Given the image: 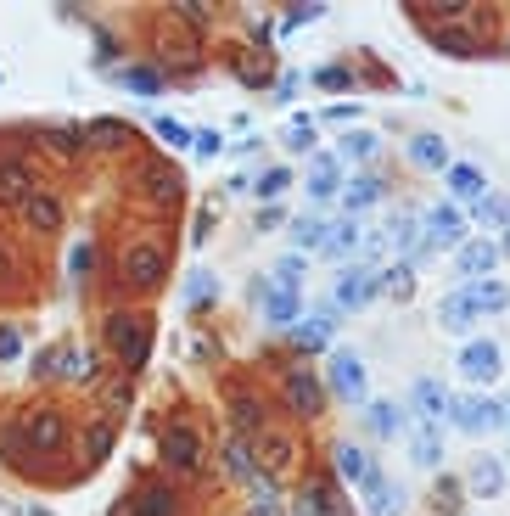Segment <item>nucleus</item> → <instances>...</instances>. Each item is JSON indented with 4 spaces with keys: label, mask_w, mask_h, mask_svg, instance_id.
Returning <instances> with one entry per match:
<instances>
[{
    "label": "nucleus",
    "mask_w": 510,
    "mask_h": 516,
    "mask_svg": "<svg viewBox=\"0 0 510 516\" xmlns=\"http://www.w3.org/2000/svg\"><path fill=\"white\" fill-rule=\"evenodd\" d=\"M432 505H438L443 516H460V483H454V477H438V488H432Z\"/></svg>",
    "instance_id": "3c124183"
},
{
    "label": "nucleus",
    "mask_w": 510,
    "mask_h": 516,
    "mask_svg": "<svg viewBox=\"0 0 510 516\" xmlns=\"http://www.w3.org/2000/svg\"><path fill=\"white\" fill-rule=\"evenodd\" d=\"M376 298V275L365 270H342L337 275V309H359V303Z\"/></svg>",
    "instance_id": "c85d7f7f"
},
{
    "label": "nucleus",
    "mask_w": 510,
    "mask_h": 516,
    "mask_svg": "<svg viewBox=\"0 0 510 516\" xmlns=\"http://www.w3.org/2000/svg\"><path fill=\"white\" fill-rule=\"evenodd\" d=\"M505 51H510V40H505Z\"/></svg>",
    "instance_id": "338daca9"
},
{
    "label": "nucleus",
    "mask_w": 510,
    "mask_h": 516,
    "mask_svg": "<svg viewBox=\"0 0 510 516\" xmlns=\"http://www.w3.org/2000/svg\"><path fill=\"white\" fill-rule=\"evenodd\" d=\"M12 359H23V326L0 320V365H12Z\"/></svg>",
    "instance_id": "8fccbe9b"
},
{
    "label": "nucleus",
    "mask_w": 510,
    "mask_h": 516,
    "mask_svg": "<svg viewBox=\"0 0 510 516\" xmlns=\"http://www.w3.org/2000/svg\"><path fill=\"white\" fill-rule=\"evenodd\" d=\"M331 197H342L337 158H326V152H314V158H309V202H331Z\"/></svg>",
    "instance_id": "aec40b11"
},
{
    "label": "nucleus",
    "mask_w": 510,
    "mask_h": 516,
    "mask_svg": "<svg viewBox=\"0 0 510 516\" xmlns=\"http://www.w3.org/2000/svg\"><path fill=\"white\" fill-rule=\"evenodd\" d=\"M326 219H320V214H309V219H298V225H292V242H298V247H326Z\"/></svg>",
    "instance_id": "a18cd8bd"
},
{
    "label": "nucleus",
    "mask_w": 510,
    "mask_h": 516,
    "mask_svg": "<svg viewBox=\"0 0 510 516\" xmlns=\"http://www.w3.org/2000/svg\"><path fill=\"white\" fill-rule=\"evenodd\" d=\"M426 34H432V45H438V51H449L454 62H471L482 51V45L471 40V34H460V29H426Z\"/></svg>",
    "instance_id": "a19ab883"
},
{
    "label": "nucleus",
    "mask_w": 510,
    "mask_h": 516,
    "mask_svg": "<svg viewBox=\"0 0 510 516\" xmlns=\"http://www.w3.org/2000/svg\"><path fill=\"white\" fill-rule=\"evenodd\" d=\"M331 472H337V483L365 488L370 477H376V466H370V455L359 444H337V449H331Z\"/></svg>",
    "instance_id": "a211bd4d"
},
{
    "label": "nucleus",
    "mask_w": 510,
    "mask_h": 516,
    "mask_svg": "<svg viewBox=\"0 0 510 516\" xmlns=\"http://www.w3.org/2000/svg\"><path fill=\"white\" fill-rule=\"evenodd\" d=\"M96 387H101V416H107V421H118V410H129V399H135L129 371H113L107 382H96Z\"/></svg>",
    "instance_id": "7c9ffc66"
},
{
    "label": "nucleus",
    "mask_w": 510,
    "mask_h": 516,
    "mask_svg": "<svg viewBox=\"0 0 510 516\" xmlns=\"http://www.w3.org/2000/svg\"><path fill=\"white\" fill-rule=\"evenodd\" d=\"M314 85H326V90H348V85H354V73L342 68V62H331V68L314 73Z\"/></svg>",
    "instance_id": "13d9d810"
},
{
    "label": "nucleus",
    "mask_w": 510,
    "mask_h": 516,
    "mask_svg": "<svg viewBox=\"0 0 510 516\" xmlns=\"http://www.w3.org/2000/svg\"><path fill=\"white\" fill-rule=\"evenodd\" d=\"M34 191H40V180H34V163L0 158V202H6V208H23Z\"/></svg>",
    "instance_id": "2eb2a0df"
},
{
    "label": "nucleus",
    "mask_w": 510,
    "mask_h": 516,
    "mask_svg": "<svg viewBox=\"0 0 510 516\" xmlns=\"http://www.w3.org/2000/svg\"><path fill=\"white\" fill-rule=\"evenodd\" d=\"M12 427H17L23 455H62V449H68V416H62L57 404H34V410H23Z\"/></svg>",
    "instance_id": "f257e3e1"
},
{
    "label": "nucleus",
    "mask_w": 510,
    "mask_h": 516,
    "mask_svg": "<svg viewBox=\"0 0 510 516\" xmlns=\"http://www.w3.org/2000/svg\"><path fill=\"white\" fill-rule=\"evenodd\" d=\"M225 472H230V477H241V483L258 472V449H253V438H230V444H225Z\"/></svg>",
    "instance_id": "4c0bfd02"
},
{
    "label": "nucleus",
    "mask_w": 510,
    "mask_h": 516,
    "mask_svg": "<svg viewBox=\"0 0 510 516\" xmlns=\"http://www.w3.org/2000/svg\"><path fill=\"white\" fill-rule=\"evenodd\" d=\"M359 242H365V236H359V225H354V219H337V225L326 230V247H320V253H326V258H348Z\"/></svg>",
    "instance_id": "ea45409f"
},
{
    "label": "nucleus",
    "mask_w": 510,
    "mask_h": 516,
    "mask_svg": "<svg viewBox=\"0 0 510 516\" xmlns=\"http://www.w3.org/2000/svg\"><path fill=\"white\" fill-rule=\"evenodd\" d=\"M253 449H258V472H270V477H286L292 466H298V438H292V432L264 427L253 438Z\"/></svg>",
    "instance_id": "9b49d317"
},
{
    "label": "nucleus",
    "mask_w": 510,
    "mask_h": 516,
    "mask_svg": "<svg viewBox=\"0 0 510 516\" xmlns=\"http://www.w3.org/2000/svg\"><path fill=\"white\" fill-rule=\"evenodd\" d=\"M410 163H421V169H443V174L454 169L443 135H415V141H410Z\"/></svg>",
    "instance_id": "2f4dec72"
},
{
    "label": "nucleus",
    "mask_w": 510,
    "mask_h": 516,
    "mask_svg": "<svg viewBox=\"0 0 510 516\" xmlns=\"http://www.w3.org/2000/svg\"><path fill=\"white\" fill-rule=\"evenodd\" d=\"M499 432H510V399H499Z\"/></svg>",
    "instance_id": "e2e57ef3"
},
{
    "label": "nucleus",
    "mask_w": 510,
    "mask_h": 516,
    "mask_svg": "<svg viewBox=\"0 0 510 516\" xmlns=\"http://www.w3.org/2000/svg\"><path fill=\"white\" fill-rule=\"evenodd\" d=\"M298 275H303V253H286L281 264H275V281H286V287H303Z\"/></svg>",
    "instance_id": "bf43d9fd"
},
{
    "label": "nucleus",
    "mask_w": 510,
    "mask_h": 516,
    "mask_svg": "<svg viewBox=\"0 0 510 516\" xmlns=\"http://www.w3.org/2000/svg\"><path fill=\"white\" fill-rule=\"evenodd\" d=\"M40 141L51 146L62 163H73L79 152H85V129H40Z\"/></svg>",
    "instance_id": "79ce46f5"
},
{
    "label": "nucleus",
    "mask_w": 510,
    "mask_h": 516,
    "mask_svg": "<svg viewBox=\"0 0 510 516\" xmlns=\"http://www.w3.org/2000/svg\"><path fill=\"white\" fill-rule=\"evenodd\" d=\"M449 191H454V208H460V202H466V208H482V202H488V180H482L471 163H454L449 169Z\"/></svg>",
    "instance_id": "b1692460"
},
{
    "label": "nucleus",
    "mask_w": 510,
    "mask_h": 516,
    "mask_svg": "<svg viewBox=\"0 0 510 516\" xmlns=\"http://www.w3.org/2000/svg\"><path fill=\"white\" fill-rule=\"evenodd\" d=\"M466 298H471V309H477V315H505V309H510V292L499 287V281H471Z\"/></svg>",
    "instance_id": "e433bc0d"
},
{
    "label": "nucleus",
    "mask_w": 510,
    "mask_h": 516,
    "mask_svg": "<svg viewBox=\"0 0 510 516\" xmlns=\"http://www.w3.org/2000/svg\"><path fill=\"white\" fill-rule=\"evenodd\" d=\"M174 12V23H185V29H208L213 17H208V6H197V0H180V6H169Z\"/></svg>",
    "instance_id": "864d4df0"
},
{
    "label": "nucleus",
    "mask_w": 510,
    "mask_h": 516,
    "mask_svg": "<svg viewBox=\"0 0 510 516\" xmlns=\"http://www.w3.org/2000/svg\"><path fill=\"white\" fill-rule=\"evenodd\" d=\"M0 275H12V253L6 247H0Z\"/></svg>",
    "instance_id": "0e129e2a"
},
{
    "label": "nucleus",
    "mask_w": 510,
    "mask_h": 516,
    "mask_svg": "<svg viewBox=\"0 0 510 516\" xmlns=\"http://www.w3.org/2000/svg\"><path fill=\"white\" fill-rule=\"evenodd\" d=\"M141 191L157 202V208H174V202H180V174H174L163 158H152V163H141Z\"/></svg>",
    "instance_id": "f3484780"
},
{
    "label": "nucleus",
    "mask_w": 510,
    "mask_h": 516,
    "mask_svg": "<svg viewBox=\"0 0 510 516\" xmlns=\"http://www.w3.org/2000/svg\"><path fill=\"white\" fill-rule=\"evenodd\" d=\"M286 146H292V152H314V124L309 118H292V124H286Z\"/></svg>",
    "instance_id": "5fc2aeb1"
},
{
    "label": "nucleus",
    "mask_w": 510,
    "mask_h": 516,
    "mask_svg": "<svg viewBox=\"0 0 510 516\" xmlns=\"http://www.w3.org/2000/svg\"><path fill=\"white\" fill-rule=\"evenodd\" d=\"M382 180L376 174H354V180H342V208H348V219L354 214H365V208H376L382 202Z\"/></svg>",
    "instance_id": "393cba45"
},
{
    "label": "nucleus",
    "mask_w": 510,
    "mask_h": 516,
    "mask_svg": "<svg viewBox=\"0 0 510 516\" xmlns=\"http://www.w3.org/2000/svg\"><path fill=\"white\" fill-rule=\"evenodd\" d=\"M107 348L124 359L129 371H141L146 359H152V320L141 309H113L107 315Z\"/></svg>",
    "instance_id": "f03ea898"
},
{
    "label": "nucleus",
    "mask_w": 510,
    "mask_h": 516,
    "mask_svg": "<svg viewBox=\"0 0 510 516\" xmlns=\"http://www.w3.org/2000/svg\"><path fill=\"white\" fill-rule=\"evenodd\" d=\"M230 421H236V438H258V432L270 427V416H264V399H253L247 387H236V393H230Z\"/></svg>",
    "instance_id": "6ab92c4d"
},
{
    "label": "nucleus",
    "mask_w": 510,
    "mask_h": 516,
    "mask_svg": "<svg viewBox=\"0 0 510 516\" xmlns=\"http://www.w3.org/2000/svg\"><path fill=\"white\" fill-rule=\"evenodd\" d=\"M331 124H354V118H359V101H348V107H331Z\"/></svg>",
    "instance_id": "680f3d73"
},
{
    "label": "nucleus",
    "mask_w": 510,
    "mask_h": 516,
    "mask_svg": "<svg viewBox=\"0 0 510 516\" xmlns=\"http://www.w3.org/2000/svg\"><path fill=\"white\" fill-rule=\"evenodd\" d=\"M499 258H510V225H505V242H499Z\"/></svg>",
    "instance_id": "69168bd1"
},
{
    "label": "nucleus",
    "mask_w": 510,
    "mask_h": 516,
    "mask_svg": "<svg viewBox=\"0 0 510 516\" xmlns=\"http://www.w3.org/2000/svg\"><path fill=\"white\" fill-rule=\"evenodd\" d=\"M410 404H415V421H421V427H438V421L449 416V387L421 376V382L410 387Z\"/></svg>",
    "instance_id": "dca6fc26"
},
{
    "label": "nucleus",
    "mask_w": 510,
    "mask_h": 516,
    "mask_svg": "<svg viewBox=\"0 0 510 516\" xmlns=\"http://www.w3.org/2000/svg\"><path fill=\"white\" fill-rule=\"evenodd\" d=\"M471 236H466V214L454 208V202H438L432 214L421 219V253L415 258H426V253H460Z\"/></svg>",
    "instance_id": "39448f33"
},
{
    "label": "nucleus",
    "mask_w": 510,
    "mask_h": 516,
    "mask_svg": "<svg viewBox=\"0 0 510 516\" xmlns=\"http://www.w3.org/2000/svg\"><path fill=\"white\" fill-rule=\"evenodd\" d=\"M124 85L135 90V96H163V73H152V68H124Z\"/></svg>",
    "instance_id": "49530a36"
},
{
    "label": "nucleus",
    "mask_w": 510,
    "mask_h": 516,
    "mask_svg": "<svg viewBox=\"0 0 510 516\" xmlns=\"http://www.w3.org/2000/svg\"><path fill=\"white\" fill-rule=\"evenodd\" d=\"M152 129H157V141H169V146H191V141H197V135H191V129H185L180 118H169V113L152 118Z\"/></svg>",
    "instance_id": "09e8293b"
},
{
    "label": "nucleus",
    "mask_w": 510,
    "mask_h": 516,
    "mask_svg": "<svg viewBox=\"0 0 510 516\" xmlns=\"http://www.w3.org/2000/svg\"><path fill=\"white\" fill-rule=\"evenodd\" d=\"M365 505H370V516H404V488L387 483V477L376 472L365 483Z\"/></svg>",
    "instance_id": "bb28decb"
},
{
    "label": "nucleus",
    "mask_w": 510,
    "mask_h": 516,
    "mask_svg": "<svg viewBox=\"0 0 510 516\" xmlns=\"http://www.w3.org/2000/svg\"><path fill=\"white\" fill-rule=\"evenodd\" d=\"M185 303H191V309H208V303H219V275L197 270L191 281H185Z\"/></svg>",
    "instance_id": "37998d69"
},
{
    "label": "nucleus",
    "mask_w": 510,
    "mask_h": 516,
    "mask_svg": "<svg viewBox=\"0 0 510 516\" xmlns=\"http://www.w3.org/2000/svg\"><path fill=\"white\" fill-rule=\"evenodd\" d=\"M118 275H124L141 298H152V292L169 281V253H163L157 242H129L124 258H118Z\"/></svg>",
    "instance_id": "7ed1b4c3"
},
{
    "label": "nucleus",
    "mask_w": 510,
    "mask_h": 516,
    "mask_svg": "<svg viewBox=\"0 0 510 516\" xmlns=\"http://www.w3.org/2000/svg\"><path fill=\"white\" fill-rule=\"evenodd\" d=\"M471 320H477V309H471L466 292H454V298H443V303H438V326H443V331H454V337H466Z\"/></svg>",
    "instance_id": "473e14b6"
},
{
    "label": "nucleus",
    "mask_w": 510,
    "mask_h": 516,
    "mask_svg": "<svg viewBox=\"0 0 510 516\" xmlns=\"http://www.w3.org/2000/svg\"><path fill=\"white\" fill-rule=\"evenodd\" d=\"M298 287H286V281H275V287H264V320L270 326H298Z\"/></svg>",
    "instance_id": "4be33fe9"
},
{
    "label": "nucleus",
    "mask_w": 510,
    "mask_h": 516,
    "mask_svg": "<svg viewBox=\"0 0 510 516\" xmlns=\"http://www.w3.org/2000/svg\"><path fill=\"white\" fill-rule=\"evenodd\" d=\"M499 371H505V354H499V343H466L460 348V376H466L471 387H488V382H499Z\"/></svg>",
    "instance_id": "f8f14e48"
},
{
    "label": "nucleus",
    "mask_w": 510,
    "mask_h": 516,
    "mask_svg": "<svg viewBox=\"0 0 510 516\" xmlns=\"http://www.w3.org/2000/svg\"><path fill=\"white\" fill-rule=\"evenodd\" d=\"M466 488H471V494H482V500L505 494V466H499L494 455H477V460L466 466Z\"/></svg>",
    "instance_id": "412c9836"
},
{
    "label": "nucleus",
    "mask_w": 510,
    "mask_h": 516,
    "mask_svg": "<svg viewBox=\"0 0 510 516\" xmlns=\"http://www.w3.org/2000/svg\"><path fill=\"white\" fill-rule=\"evenodd\" d=\"M449 421L471 438H488V432H499V399H477V393L449 399Z\"/></svg>",
    "instance_id": "0eeeda50"
},
{
    "label": "nucleus",
    "mask_w": 510,
    "mask_h": 516,
    "mask_svg": "<svg viewBox=\"0 0 510 516\" xmlns=\"http://www.w3.org/2000/svg\"><path fill=\"white\" fill-rule=\"evenodd\" d=\"M331 6H320V0H303V6H286V23L281 29H309V23H320Z\"/></svg>",
    "instance_id": "de8ad7c7"
},
{
    "label": "nucleus",
    "mask_w": 510,
    "mask_h": 516,
    "mask_svg": "<svg viewBox=\"0 0 510 516\" xmlns=\"http://www.w3.org/2000/svg\"><path fill=\"white\" fill-rule=\"evenodd\" d=\"M410 460L421 466V472H438V466H443V438H438V427H421V421H415V427H410Z\"/></svg>",
    "instance_id": "a878e982"
},
{
    "label": "nucleus",
    "mask_w": 510,
    "mask_h": 516,
    "mask_svg": "<svg viewBox=\"0 0 510 516\" xmlns=\"http://www.w3.org/2000/svg\"><path fill=\"white\" fill-rule=\"evenodd\" d=\"M281 404L298 421H320L326 416V382L309 365H292V371H281Z\"/></svg>",
    "instance_id": "20e7f679"
},
{
    "label": "nucleus",
    "mask_w": 510,
    "mask_h": 516,
    "mask_svg": "<svg viewBox=\"0 0 510 516\" xmlns=\"http://www.w3.org/2000/svg\"><path fill=\"white\" fill-rule=\"evenodd\" d=\"M454 264H460V275H466V281H477V275L488 281V270L499 264V247H494V242H482V236H471V242L454 253Z\"/></svg>",
    "instance_id": "5701e85b"
},
{
    "label": "nucleus",
    "mask_w": 510,
    "mask_h": 516,
    "mask_svg": "<svg viewBox=\"0 0 510 516\" xmlns=\"http://www.w3.org/2000/svg\"><path fill=\"white\" fill-rule=\"evenodd\" d=\"M326 387L348 404H365V365H359V354L337 348V354L326 359Z\"/></svg>",
    "instance_id": "9d476101"
},
{
    "label": "nucleus",
    "mask_w": 510,
    "mask_h": 516,
    "mask_svg": "<svg viewBox=\"0 0 510 516\" xmlns=\"http://www.w3.org/2000/svg\"><path fill=\"white\" fill-rule=\"evenodd\" d=\"M85 146H96V152H124L129 129L118 124V118H96V124H85Z\"/></svg>",
    "instance_id": "f704fd0d"
},
{
    "label": "nucleus",
    "mask_w": 510,
    "mask_h": 516,
    "mask_svg": "<svg viewBox=\"0 0 510 516\" xmlns=\"http://www.w3.org/2000/svg\"><path fill=\"white\" fill-rule=\"evenodd\" d=\"M68 270H73V281H90V270H96V247L79 242V247H73V258H68Z\"/></svg>",
    "instance_id": "6e6d98bb"
},
{
    "label": "nucleus",
    "mask_w": 510,
    "mask_h": 516,
    "mask_svg": "<svg viewBox=\"0 0 510 516\" xmlns=\"http://www.w3.org/2000/svg\"><path fill=\"white\" fill-rule=\"evenodd\" d=\"M292 511L298 516H354V505L337 494V483L331 477H303V488H298V500H292Z\"/></svg>",
    "instance_id": "423d86ee"
},
{
    "label": "nucleus",
    "mask_w": 510,
    "mask_h": 516,
    "mask_svg": "<svg viewBox=\"0 0 510 516\" xmlns=\"http://www.w3.org/2000/svg\"><path fill=\"white\" fill-rule=\"evenodd\" d=\"M113 516H180V494L169 483H141L129 500L113 505Z\"/></svg>",
    "instance_id": "1a4fd4ad"
},
{
    "label": "nucleus",
    "mask_w": 510,
    "mask_h": 516,
    "mask_svg": "<svg viewBox=\"0 0 510 516\" xmlns=\"http://www.w3.org/2000/svg\"><path fill=\"white\" fill-rule=\"evenodd\" d=\"M57 382H68V387H96L101 382V359H96V348H57Z\"/></svg>",
    "instance_id": "ddd939ff"
},
{
    "label": "nucleus",
    "mask_w": 510,
    "mask_h": 516,
    "mask_svg": "<svg viewBox=\"0 0 510 516\" xmlns=\"http://www.w3.org/2000/svg\"><path fill=\"white\" fill-rule=\"evenodd\" d=\"M477 214H482V225H510V202L488 197V202H482V208H477Z\"/></svg>",
    "instance_id": "052dcab7"
},
{
    "label": "nucleus",
    "mask_w": 510,
    "mask_h": 516,
    "mask_svg": "<svg viewBox=\"0 0 510 516\" xmlns=\"http://www.w3.org/2000/svg\"><path fill=\"white\" fill-rule=\"evenodd\" d=\"M376 292H387L393 303H410V292H415V264H393V270H382V275H376Z\"/></svg>",
    "instance_id": "58836bf2"
},
{
    "label": "nucleus",
    "mask_w": 510,
    "mask_h": 516,
    "mask_svg": "<svg viewBox=\"0 0 510 516\" xmlns=\"http://www.w3.org/2000/svg\"><path fill=\"white\" fill-rule=\"evenodd\" d=\"M286 186H292V169H264V174H258V197H264V202H275Z\"/></svg>",
    "instance_id": "603ef678"
},
{
    "label": "nucleus",
    "mask_w": 510,
    "mask_h": 516,
    "mask_svg": "<svg viewBox=\"0 0 510 516\" xmlns=\"http://www.w3.org/2000/svg\"><path fill=\"white\" fill-rule=\"evenodd\" d=\"M113 444H118V421L101 416V421H90V427H85V460H90V466H101V460L113 455Z\"/></svg>",
    "instance_id": "c9c22d12"
},
{
    "label": "nucleus",
    "mask_w": 510,
    "mask_h": 516,
    "mask_svg": "<svg viewBox=\"0 0 510 516\" xmlns=\"http://www.w3.org/2000/svg\"><path fill=\"white\" fill-rule=\"evenodd\" d=\"M157 449H163V460H169L174 472H197V466H202V432H197V427H185V421L163 427Z\"/></svg>",
    "instance_id": "6e6552de"
},
{
    "label": "nucleus",
    "mask_w": 510,
    "mask_h": 516,
    "mask_svg": "<svg viewBox=\"0 0 510 516\" xmlns=\"http://www.w3.org/2000/svg\"><path fill=\"white\" fill-rule=\"evenodd\" d=\"M387 242L398 247V253H421V214H410V208H398L393 219H387Z\"/></svg>",
    "instance_id": "c756f323"
},
{
    "label": "nucleus",
    "mask_w": 510,
    "mask_h": 516,
    "mask_svg": "<svg viewBox=\"0 0 510 516\" xmlns=\"http://www.w3.org/2000/svg\"><path fill=\"white\" fill-rule=\"evenodd\" d=\"M326 343H331V315H314V320H298V326H292V348H298V354H320Z\"/></svg>",
    "instance_id": "72a5a7b5"
},
{
    "label": "nucleus",
    "mask_w": 510,
    "mask_h": 516,
    "mask_svg": "<svg viewBox=\"0 0 510 516\" xmlns=\"http://www.w3.org/2000/svg\"><path fill=\"white\" fill-rule=\"evenodd\" d=\"M191 152H197V158H219V152H225V135H219V129H197Z\"/></svg>",
    "instance_id": "4d7b16f0"
},
{
    "label": "nucleus",
    "mask_w": 510,
    "mask_h": 516,
    "mask_svg": "<svg viewBox=\"0 0 510 516\" xmlns=\"http://www.w3.org/2000/svg\"><path fill=\"white\" fill-rule=\"evenodd\" d=\"M62 219H68V214H62V197H57L51 186H40L29 202H23V225H29L34 236H57Z\"/></svg>",
    "instance_id": "4468645a"
},
{
    "label": "nucleus",
    "mask_w": 510,
    "mask_h": 516,
    "mask_svg": "<svg viewBox=\"0 0 510 516\" xmlns=\"http://www.w3.org/2000/svg\"><path fill=\"white\" fill-rule=\"evenodd\" d=\"M376 152H382V141H376L370 129H354V135H342V158H354V163H376Z\"/></svg>",
    "instance_id": "c03bdc74"
},
{
    "label": "nucleus",
    "mask_w": 510,
    "mask_h": 516,
    "mask_svg": "<svg viewBox=\"0 0 510 516\" xmlns=\"http://www.w3.org/2000/svg\"><path fill=\"white\" fill-rule=\"evenodd\" d=\"M365 416H370V432H376V438H404V432H410V416H404V404H393V399H376Z\"/></svg>",
    "instance_id": "cd10ccee"
}]
</instances>
